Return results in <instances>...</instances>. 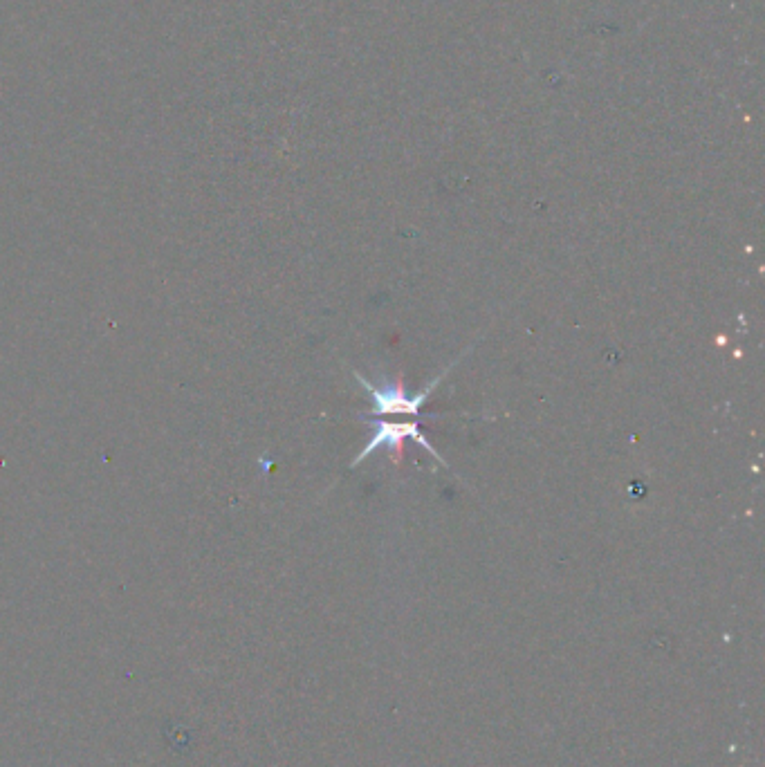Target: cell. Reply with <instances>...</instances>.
<instances>
[{
	"label": "cell",
	"instance_id": "cell-2",
	"mask_svg": "<svg viewBox=\"0 0 765 767\" xmlns=\"http://www.w3.org/2000/svg\"><path fill=\"white\" fill-rule=\"evenodd\" d=\"M407 440H413L418 442L420 447H425L429 454L436 458L438 462H442V465H447L445 460H442V456H438V451L431 447V442L427 440L425 433L420 431L418 427V420H407V422H393V420H380L375 424V431L373 436L368 438L366 447L362 449V454H359L355 460H353V467H357L359 462H364L368 456L373 454V451H377L380 447H389L393 449L395 454H402V447Z\"/></svg>",
	"mask_w": 765,
	"mask_h": 767
},
{
	"label": "cell",
	"instance_id": "cell-1",
	"mask_svg": "<svg viewBox=\"0 0 765 767\" xmlns=\"http://www.w3.org/2000/svg\"><path fill=\"white\" fill-rule=\"evenodd\" d=\"M451 366H447L445 371L436 377V380L427 384L418 393H407V388H404L402 384L384 382L380 386L371 380H366V377H362L359 373H355V377L359 380V384H362L364 391L368 393V397H371V402H373L371 413L375 415V418H386V415H409V418L416 420L422 411V406H425L431 397V393L436 391L438 384L445 380V375L451 371Z\"/></svg>",
	"mask_w": 765,
	"mask_h": 767
}]
</instances>
